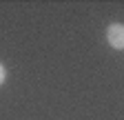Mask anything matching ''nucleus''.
<instances>
[{
	"mask_svg": "<svg viewBox=\"0 0 124 120\" xmlns=\"http://www.w3.org/2000/svg\"><path fill=\"white\" fill-rule=\"evenodd\" d=\"M106 42L111 44L113 49H117V51L124 49V25L122 22H113L106 29Z\"/></svg>",
	"mask_w": 124,
	"mask_h": 120,
	"instance_id": "nucleus-1",
	"label": "nucleus"
},
{
	"mask_svg": "<svg viewBox=\"0 0 124 120\" xmlns=\"http://www.w3.org/2000/svg\"><path fill=\"white\" fill-rule=\"evenodd\" d=\"M5 80H7V69H5V65L0 62V87L5 85Z\"/></svg>",
	"mask_w": 124,
	"mask_h": 120,
	"instance_id": "nucleus-2",
	"label": "nucleus"
}]
</instances>
